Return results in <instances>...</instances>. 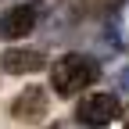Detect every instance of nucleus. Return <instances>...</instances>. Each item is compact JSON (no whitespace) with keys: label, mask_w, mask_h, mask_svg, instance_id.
Instances as JSON below:
<instances>
[{"label":"nucleus","mask_w":129,"mask_h":129,"mask_svg":"<svg viewBox=\"0 0 129 129\" xmlns=\"http://www.w3.org/2000/svg\"><path fill=\"white\" fill-rule=\"evenodd\" d=\"M97 79H101V64L86 54H64L50 68V86L57 97H75L79 90L93 86Z\"/></svg>","instance_id":"nucleus-1"},{"label":"nucleus","mask_w":129,"mask_h":129,"mask_svg":"<svg viewBox=\"0 0 129 129\" xmlns=\"http://www.w3.org/2000/svg\"><path fill=\"white\" fill-rule=\"evenodd\" d=\"M115 115H122V104H118L115 93H90L75 108V118L83 125H90V129H101L108 122H115Z\"/></svg>","instance_id":"nucleus-2"},{"label":"nucleus","mask_w":129,"mask_h":129,"mask_svg":"<svg viewBox=\"0 0 129 129\" xmlns=\"http://www.w3.org/2000/svg\"><path fill=\"white\" fill-rule=\"evenodd\" d=\"M47 108H50V101H47V90H43V86H29V90H22L18 97H14V104H11V115L18 118V122H29V125H36V122H43Z\"/></svg>","instance_id":"nucleus-3"},{"label":"nucleus","mask_w":129,"mask_h":129,"mask_svg":"<svg viewBox=\"0 0 129 129\" xmlns=\"http://www.w3.org/2000/svg\"><path fill=\"white\" fill-rule=\"evenodd\" d=\"M36 18H40L36 4H18V7H11V11L0 14V36H4V40L29 36V32L36 29Z\"/></svg>","instance_id":"nucleus-4"},{"label":"nucleus","mask_w":129,"mask_h":129,"mask_svg":"<svg viewBox=\"0 0 129 129\" xmlns=\"http://www.w3.org/2000/svg\"><path fill=\"white\" fill-rule=\"evenodd\" d=\"M0 68L7 75H29V72L47 68V57L40 50H29V47H11V50L0 54Z\"/></svg>","instance_id":"nucleus-5"},{"label":"nucleus","mask_w":129,"mask_h":129,"mask_svg":"<svg viewBox=\"0 0 129 129\" xmlns=\"http://www.w3.org/2000/svg\"><path fill=\"white\" fill-rule=\"evenodd\" d=\"M118 86H122V90H125V93H129V68H125V72H122V75H118Z\"/></svg>","instance_id":"nucleus-6"},{"label":"nucleus","mask_w":129,"mask_h":129,"mask_svg":"<svg viewBox=\"0 0 129 129\" xmlns=\"http://www.w3.org/2000/svg\"><path fill=\"white\" fill-rule=\"evenodd\" d=\"M50 129H64V125H50Z\"/></svg>","instance_id":"nucleus-7"},{"label":"nucleus","mask_w":129,"mask_h":129,"mask_svg":"<svg viewBox=\"0 0 129 129\" xmlns=\"http://www.w3.org/2000/svg\"><path fill=\"white\" fill-rule=\"evenodd\" d=\"M125 129H129V115H125Z\"/></svg>","instance_id":"nucleus-8"}]
</instances>
